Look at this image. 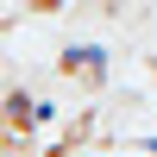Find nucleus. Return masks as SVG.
I'll return each instance as SVG.
<instances>
[{
  "mask_svg": "<svg viewBox=\"0 0 157 157\" xmlns=\"http://www.w3.org/2000/svg\"><path fill=\"white\" fill-rule=\"evenodd\" d=\"M57 75H69V82H88V88H101V57H94V50H69V57L57 63Z\"/></svg>",
  "mask_w": 157,
  "mask_h": 157,
  "instance_id": "nucleus-2",
  "label": "nucleus"
},
{
  "mask_svg": "<svg viewBox=\"0 0 157 157\" xmlns=\"http://www.w3.org/2000/svg\"><path fill=\"white\" fill-rule=\"evenodd\" d=\"M88 6H101V13H120V0H88Z\"/></svg>",
  "mask_w": 157,
  "mask_h": 157,
  "instance_id": "nucleus-3",
  "label": "nucleus"
},
{
  "mask_svg": "<svg viewBox=\"0 0 157 157\" xmlns=\"http://www.w3.org/2000/svg\"><path fill=\"white\" fill-rule=\"evenodd\" d=\"M32 120H38V113H32V94L13 88V94H6V151H19L25 138H32Z\"/></svg>",
  "mask_w": 157,
  "mask_h": 157,
  "instance_id": "nucleus-1",
  "label": "nucleus"
}]
</instances>
